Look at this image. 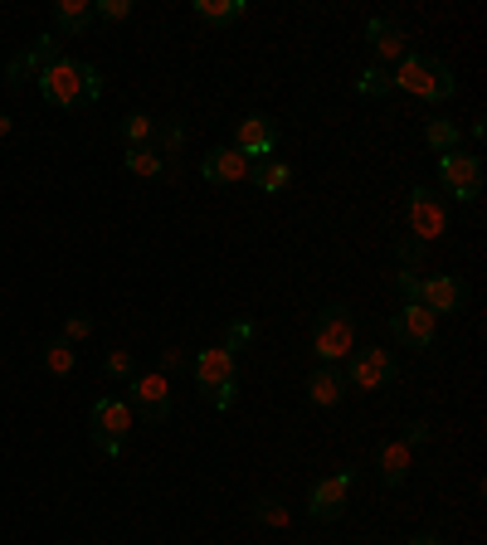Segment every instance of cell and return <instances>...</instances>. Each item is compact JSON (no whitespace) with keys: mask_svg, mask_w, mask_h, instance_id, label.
<instances>
[{"mask_svg":"<svg viewBox=\"0 0 487 545\" xmlns=\"http://www.w3.org/2000/svg\"><path fill=\"white\" fill-rule=\"evenodd\" d=\"M249 331H254V327H249V322H234V331H229V341H225V346H229V351H234L239 341H249Z\"/></svg>","mask_w":487,"mask_h":545,"instance_id":"e575fe53","label":"cell"},{"mask_svg":"<svg viewBox=\"0 0 487 545\" xmlns=\"http://www.w3.org/2000/svg\"><path fill=\"white\" fill-rule=\"evenodd\" d=\"M127 385H132V404L127 409H137L147 424H166L171 419V385H166V375H132Z\"/></svg>","mask_w":487,"mask_h":545,"instance_id":"8fae6325","label":"cell"},{"mask_svg":"<svg viewBox=\"0 0 487 545\" xmlns=\"http://www.w3.org/2000/svg\"><path fill=\"white\" fill-rule=\"evenodd\" d=\"M249 171H254V161L239 156L234 146H215V151L200 161V176L210 185H239V181H249Z\"/></svg>","mask_w":487,"mask_h":545,"instance_id":"5bb4252c","label":"cell"},{"mask_svg":"<svg viewBox=\"0 0 487 545\" xmlns=\"http://www.w3.org/2000/svg\"><path fill=\"white\" fill-rule=\"evenodd\" d=\"M88 336H93V322H88V317H69V322H64V341H69V346L88 341Z\"/></svg>","mask_w":487,"mask_h":545,"instance_id":"1f68e13d","label":"cell"},{"mask_svg":"<svg viewBox=\"0 0 487 545\" xmlns=\"http://www.w3.org/2000/svg\"><path fill=\"white\" fill-rule=\"evenodd\" d=\"M244 0H195V15L205 20V25H234V20H244Z\"/></svg>","mask_w":487,"mask_h":545,"instance_id":"ffe728a7","label":"cell"},{"mask_svg":"<svg viewBox=\"0 0 487 545\" xmlns=\"http://www.w3.org/2000/svg\"><path fill=\"white\" fill-rule=\"evenodd\" d=\"M395 254H400V268H414V273H419V263H424V244H419V239H400Z\"/></svg>","mask_w":487,"mask_h":545,"instance_id":"4dcf8cb0","label":"cell"},{"mask_svg":"<svg viewBox=\"0 0 487 545\" xmlns=\"http://www.w3.org/2000/svg\"><path fill=\"white\" fill-rule=\"evenodd\" d=\"M234 151L239 156H249L254 166L273 156V146H278V127H273V117H263V112H249V117H239V127H234Z\"/></svg>","mask_w":487,"mask_h":545,"instance_id":"9c48e42d","label":"cell"},{"mask_svg":"<svg viewBox=\"0 0 487 545\" xmlns=\"http://www.w3.org/2000/svg\"><path fill=\"white\" fill-rule=\"evenodd\" d=\"M410 545H444V541H439V536H414Z\"/></svg>","mask_w":487,"mask_h":545,"instance_id":"8d00e7d4","label":"cell"},{"mask_svg":"<svg viewBox=\"0 0 487 545\" xmlns=\"http://www.w3.org/2000/svg\"><path fill=\"white\" fill-rule=\"evenodd\" d=\"M434 331H439V317H434L429 307H419V302H405V307L390 317V336H395L400 346H410V351H429V346H434Z\"/></svg>","mask_w":487,"mask_h":545,"instance_id":"ba28073f","label":"cell"},{"mask_svg":"<svg viewBox=\"0 0 487 545\" xmlns=\"http://www.w3.org/2000/svg\"><path fill=\"white\" fill-rule=\"evenodd\" d=\"M414 302L419 307H429L434 317H444V312H463V302H468V288L458 283V278H419V292H414Z\"/></svg>","mask_w":487,"mask_h":545,"instance_id":"7c38bea8","label":"cell"},{"mask_svg":"<svg viewBox=\"0 0 487 545\" xmlns=\"http://www.w3.org/2000/svg\"><path fill=\"white\" fill-rule=\"evenodd\" d=\"M161 132V161H176V151L186 146V127L181 122H166V127H156Z\"/></svg>","mask_w":487,"mask_h":545,"instance_id":"4316f807","label":"cell"},{"mask_svg":"<svg viewBox=\"0 0 487 545\" xmlns=\"http://www.w3.org/2000/svg\"><path fill=\"white\" fill-rule=\"evenodd\" d=\"M312 351H317L322 365H341L356 351V317H351L346 302H332V307L317 312V322H312Z\"/></svg>","mask_w":487,"mask_h":545,"instance_id":"3957f363","label":"cell"},{"mask_svg":"<svg viewBox=\"0 0 487 545\" xmlns=\"http://www.w3.org/2000/svg\"><path fill=\"white\" fill-rule=\"evenodd\" d=\"M395 356L390 351H380V346H371V351H351L346 356V390H385L390 380H395Z\"/></svg>","mask_w":487,"mask_h":545,"instance_id":"8992f818","label":"cell"},{"mask_svg":"<svg viewBox=\"0 0 487 545\" xmlns=\"http://www.w3.org/2000/svg\"><path fill=\"white\" fill-rule=\"evenodd\" d=\"M366 44H371L380 69H385L390 59H405V54H410V35H405L395 20H385V15H375L371 25H366Z\"/></svg>","mask_w":487,"mask_h":545,"instance_id":"9a60e30c","label":"cell"},{"mask_svg":"<svg viewBox=\"0 0 487 545\" xmlns=\"http://www.w3.org/2000/svg\"><path fill=\"white\" fill-rule=\"evenodd\" d=\"M103 370H108L113 380H132V375H137V365H132L127 351H108V356H103Z\"/></svg>","mask_w":487,"mask_h":545,"instance_id":"f1b7e54d","label":"cell"},{"mask_svg":"<svg viewBox=\"0 0 487 545\" xmlns=\"http://www.w3.org/2000/svg\"><path fill=\"white\" fill-rule=\"evenodd\" d=\"M444 234H449V210H444L439 190L414 185V190H410V239L434 244V239H444Z\"/></svg>","mask_w":487,"mask_h":545,"instance_id":"5b68a950","label":"cell"},{"mask_svg":"<svg viewBox=\"0 0 487 545\" xmlns=\"http://www.w3.org/2000/svg\"><path fill=\"white\" fill-rule=\"evenodd\" d=\"M234 400H239V380H234V385H225V390H215V395H210V404H215V409H234Z\"/></svg>","mask_w":487,"mask_h":545,"instance_id":"d6a6232c","label":"cell"},{"mask_svg":"<svg viewBox=\"0 0 487 545\" xmlns=\"http://www.w3.org/2000/svg\"><path fill=\"white\" fill-rule=\"evenodd\" d=\"M346 492H351V473L322 477V482L312 487V497H307V516H312V521H337L341 511H346Z\"/></svg>","mask_w":487,"mask_h":545,"instance_id":"4fadbf2b","label":"cell"},{"mask_svg":"<svg viewBox=\"0 0 487 545\" xmlns=\"http://www.w3.org/2000/svg\"><path fill=\"white\" fill-rule=\"evenodd\" d=\"M39 73H44V69H39V59L30 54V49H20V54L5 64V83H10V88H20V83H30V78H39Z\"/></svg>","mask_w":487,"mask_h":545,"instance_id":"d4e9b609","label":"cell"},{"mask_svg":"<svg viewBox=\"0 0 487 545\" xmlns=\"http://www.w3.org/2000/svg\"><path fill=\"white\" fill-rule=\"evenodd\" d=\"M239 380V361H234V351L229 346H210V351H200L195 356V390L210 400L215 390H225Z\"/></svg>","mask_w":487,"mask_h":545,"instance_id":"30bf717a","label":"cell"},{"mask_svg":"<svg viewBox=\"0 0 487 545\" xmlns=\"http://www.w3.org/2000/svg\"><path fill=\"white\" fill-rule=\"evenodd\" d=\"M127 171L132 176H161L166 171V161H161V151H151V146H127Z\"/></svg>","mask_w":487,"mask_h":545,"instance_id":"603a6c76","label":"cell"},{"mask_svg":"<svg viewBox=\"0 0 487 545\" xmlns=\"http://www.w3.org/2000/svg\"><path fill=\"white\" fill-rule=\"evenodd\" d=\"M424 142H429V151L449 156V151H458V127H453L449 117H434V122L424 127Z\"/></svg>","mask_w":487,"mask_h":545,"instance_id":"7402d4cb","label":"cell"},{"mask_svg":"<svg viewBox=\"0 0 487 545\" xmlns=\"http://www.w3.org/2000/svg\"><path fill=\"white\" fill-rule=\"evenodd\" d=\"M35 83H39V93H44V103H54V108H88L103 93L98 69L93 64H78V59H59L54 69L39 73Z\"/></svg>","mask_w":487,"mask_h":545,"instance_id":"6da1fadb","label":"cell"},{"mask_svg":"<svg viewBox=\"0 0 487 545\" xmlns=\"http://www.w3.org/2000/svg\"><path fill=\"white\" fill-rule=\"evenodd\" d=\"M122 137H127V146H151V137H156V117H151V112H127Z\"/></svg>","mask_w":487,"mask_h":545,"instance_id":"cb8c5ba5","label":"cell"},{"mask_svg":"<svg viewBox=\"0 0 487 545\" xmlns=\"http://www.w3.org/2000/svg\"><path fill=\"white\" fill-rule=\"evenodd\" d=\"M390 88H395V83H390V73L380 69V64L366 69V73H361V83H356V93H361V98H385Z\"/></svg>","mask_w":487,"mask_h":545,"instance_id":"484cf974","label":"cell"},{"mask_svg":"<svg viewBox=\"0 0 487 545\" xmlns=\"http://www.w3.org/2000/svg\"><path fill=\"white\" fill-rule=\"evenodd\" d=\"M161 365H166V370H181V365H186V356H181V351H176V346H171V351H166V356H161Z\"/></svg>","mask_w":487,"mask_h":545,"instance_id":"d590c367","label":"cell"},{"mask_svg":"<svg viewBox=\"0 0 487 545\" xmlns=\"http://www.w3.org/2000/svg\"><path fill=\"white\" fill-rule=\"evenodd\" d=\"M341 395H346V375H341V365H317V370L307 375V400L317 404V409L341 404Z\"/></svg>","mask_w":487,"mask_h":545,"instance_id":"e0dca14e","label":"cell"},{"mask_svg":"<svg viewBox=\"0 0 487 545\" xmlns=\"http://www.w3.org/2000/svg\"><path fill=\"white\" fill-rule=\"evenodd\" d=\"M88 25H93V0H59L54 5V39L83 35Z\"/></svg>","mask_w":487,"mask_h":545,"instance_id":"ac0fdd59","label":"cell"},{"mask_svg":"<svg viewBox=\"0 0 487 545\" xmlns=\"http://www.w3.org/2000/svg\"><path fill=\"white\" fill-rule=\"evenodd\" d=\"M439 185L444 195H453L458 205H473L483 195V161L473 151H449L439 156Z\"/></svg>","mask_w":487,"mask_h":545,"instance_id":"277c9868","label":"cell"},{"mask_svg":"<svg viewBox=\"0 0 487 545\" xmlns=\"http://www.w3.org/2000/svg\"><path fill=\"white\" fill-rule=\"evenodd\" d=\"M249 181L259 185L263 195H278V190H288V181H293V166H288V161H259V166L249 171Z\"/></svg>","mask_w":487,"mask_h":545,"instance_id":"d6986e66","label":"cell"},{"mask_svg":"<svg viewBox=\"0 0 487 545\" xmlns=\"http://www.w3.org/2000/svg\"><path fill=\"white\" fill-rule=\"evenodd\" d=\"M127 434H132V409H127V404L122 400H98L93 404V443H98L108 458L122 453Z\"/></svg>","mask_w":487,"mask_h":545,"instance_id":"52a82bcc","label":"cell"},{"mask_svg":"<svg viewBox=\"0 0 487 545\" xmlns=\"http://www.w3.org/2000/svg\"><path fill=\"white\" fill-rule=\"evenodd\" d=\"M254 521H259V526H288V507H283L278 497H268V502L254 507Z\"/></svg>","mask_w":487,"mask_h":545,"instance_id":"83f0119b","label":"cell"},{"mask_svg":"<svg viewBox=\"0 0 487 545\" xmlns=\"http://www.w3.org/2000/svg\"><path fill=\"white\" fill-rule=\"evenodd\" d=\"M74 365H78V356H74V346H69L64 336H54V341L44 346V370H49V375L64 380V375H74Z\"/></svg>","mask_w":487,"mask_h":545,"instance_id":"44dd1931","label":"cell"},{"mask_svg":"<svg viewBox=\"0 0 487 545\" xmlns=\"http://www.w3.org/2000/svg\"><path fill=\"white\" fill-rule=\"evenodd\" d=\"M132 15V0H98L93 5V20H127Z\"/></svg>","mask_w":487,"mask_h":545,"instance_id":"f546056e","label":"cell"},{"mask_svg":"<svg viewBox=\"0 0 487 545\" xmlns=\"http://www.w3.org/2000/svg\"><path fill=\"white\" fill-rule=\"evenodd\" d=\"M405 443H410V448H419V443H429V424H424V419H414L410 429H405Z\"/></svg>","mask_w":487,"mask_h":545,"instance_id":"836d02e7","label":"cell"},{"mask_svg":"<svg viewBox=\"0 0 487 545\" xmlns=\"http://www.w3.org/2000/svg\"><path fill=\"white\" fill-rule=\"evenodd\" d=\"M414 468V448L405 443V438H395V443H380V453H375V473H380V482L385 487H400L405 477H410Z\"/></svg>","mask_w":487,"mask_h":545,"instance_id":"2e32d148","label":"cell"},{"mask_svg":"<svg viewBox=\"0 0 487 545\" xmlns=\"http://www.w3.org/2000/svg\"><path fill=\"white\" fill-rule=\"evenodd\" d=\"M5 132H10V117H5V112H0V137H5Z\"/></svg>","mask_w":487,"mask_h":545,"instance_id":"74e56055","label":"cell"},{"mask_svg":"<svg viewBox=\"0 0 487 545\" xmlns=\"http://www.w3.org/2000/svg\"><path fill=\"white\" fill-rule=\"evenodd\" d=\"M390 83L414 93V98H424V103H449L458 93V73L444 59H434V54H405L400 69L390 73Z\"/></svg>","mask_w":487,"mask_h":545,"instance_id":"7a4b0ae2","label":"cell"}]
</instances>
